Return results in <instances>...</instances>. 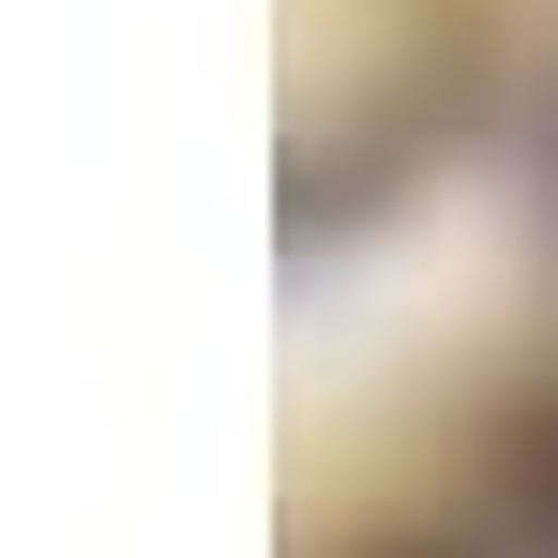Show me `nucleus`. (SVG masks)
<instances>
[{"label":"nucleus","instance_id":"f257e3e1","mask_svg":"<svg viewBox=\"0 0 558 558\" xmlns=\"http://www.w3.org/2000/svg\"><path fill=\"white\" fill-rule=\"evenodd\" d=\"M544 529H558V438H544Z\"/></svg>","mask_w":558,"mask_h":558}]
</instances>
